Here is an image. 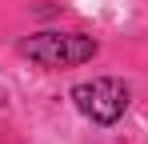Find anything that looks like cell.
Listing matches in <instances>:
<instances>
[{
    "label": "cell",
    "mask_w": 148,
    "mask_h": 144,
    "mask_svg": "<svg viewBox=\"0 0 148 144\" xmlns=\"http://www.w3.org/2000/svg\"><path fill=\"white\" fill-rule=\"evenodd\" d=\"M20 56H28L32 64L40 68H76V64H88L92 56L100 52L96 36L88 32H32L16 44Z\"/></svg>",
    "instance_id": "obj_1"
},
{
    "label": "cell",
    "mask_w": 148,
    "mask_h": 144,
    "mask_svg": "<svg viewBox=\"0 0 148 144\" xmlns=\"http://www.w3.org/2000/svg\"><path fill=\"white\" fill-rule=\"evenodd\" d=\"M128 100H132V92L120 76H96V80H84V84L72 88L76 112L92 124H100V128H112L128 112Z\"/></svg>",
    "instance_id": "obj_2"
}]
</instances>
